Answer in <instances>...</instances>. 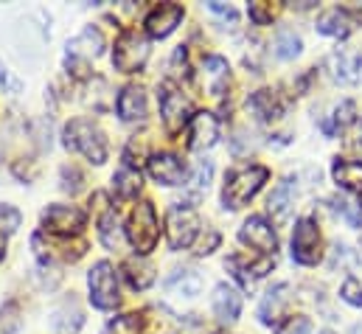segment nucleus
Returning <instances> with one entry per match:
<instances>
[{
	"instance_id": "f257e3e1",
	"label": "nucleus",
	"mask_w": 362,
	"mask_h": 334,
	"mask_svg": "<svg viewBox=\"0 0 362 334\" xmlns=\"http://www.w3.org/2000/svg\"><path fill=\"white\" fill-rule=\"evenodd\" d=\"M267 180H270V168L262 166V163L233 166L225 174V183H222V205L230 208V211L245 208L264 188Z\"/></svg>"
},
{
	"instance_id": "f03ea898",
	"label": "nucleus",
	"mask_w": 362,
	"mask_h": 334,
	"mask_svg": "<svg viewBox=\"0 0 362 334\" xmlns=\"http://www.w3.org/2000/svg\"><path fill=\"white\" fill-rule=\"evenodd\" d=\"M62 138H65L68 149L79 152L85 161H90L93 166H101L110 155L107 135L93 124L90 118H71L62 129Z\"/></svg>"
},
{
	"instance_id": "7ed1b4c3",
	"label": "nucleus",
	"mask_w": 362,
	"mask_h": 334,
	"mask_svg": "<svg viewBox=\"0 0 362 334\" xmlns=\"http://www.w3.org/2000/svg\"><path fill=\"white\" fill-rule=\"evenodd\" d=\"M127 242L132 245L135 255H149V253L158 248V239H160V219H158V211H155V202L149 200H141L129 219H127Z\"/></svg>"
},
{
	"instance_id": "20e7f679",
	"label": "nucleus",
	"mask_w": 362,
	"mask_h": 334,
	"mask_svg": "<svg viewBox=\"0 0 362 334\" xmlns=\"http://www.w3.org/2000/svg\"><path fill=\"white\" fill-rule=\"evenodd\" d=\"M149 40L138 28H124L112 45V68L121 74H138L149 62Z\"/></svg>"
},
{
	"instance_id": "39448f33",
	"label": "nucleus",
	"mask_w": 362,
	"mask_h": 334,
	"mask_svg": "<svg viewBox=\"0 0 362 334\" xmlns=\"http://www.w3.org/2000/svg\"><path fill=\"white\" fill-rule=\"evenodd\" d=\"M88 292H90V304L101 312H112L121 304V284H118V272L115 267L101 258L95 261L88 272Z\"/></svg>"
},
{
	"instance_id": "423d86ee",
	"label": "nucleus",
	"mask_w": 362,
	"mask_h": 334,
	"mask_svg": "<svg viewBox=\"0 0 362 334\" xmlns=\"http://www.w3.org/2000/svg\"><path fill=\"white\" fill-rule=\"evenodd\" d=\"M158 104H160V118L169 135H180L182 127H188V121L194 118V107L188 96H182V90L175 82L158 84Z\"/></svg>"
},
{
	"instance_id": "0eeeda50",
	"label": "nucleus",
	"mask_w": 362,
	"mask_h": 334,
	"mask_svg": "<svg viewBox=\"0 0 362 334\" xmlns=\"http://www.w3.org/2000/svg\"><path fill=\"white\" fill-rule=\"evenodd\" d=\"M42 234L48 236H82L85 225H88V214L79 205H48L40 217Z\"/></svg>"
},
{
	"instance_id": "6e6552de",
	"label": "nucleus",
	"mask_w": 362,
	"mask_h": 334,
	"mask_svg": "<svg viewBox=\"0 0 362 334\" xmlns=\"http://www.w3.org/2000/svg\"><path fill=\"white\" fill-rule=\"evenodd\" d=\"M101 51H104V37H101V31H98L95 25L82 28V31L68 42V59H65L68 74H74V76H85L90 59H98Z\"/></svg>"
},
{
	"instance_id": "1a4fd4ad",
	"label": "nucleus",
	"mask_w": 362,
	"mask_h": 334,
	"mask_svg": "<svg viewBox=\"0 0 362 334\" xmlns=\"http://www.w3.org/2000/svg\"><path fill=\"white\" fill-rule=\"evenodd\" d=\"M166 236L172 250H185L197 245L199 236V217L191 205H172L166 214Z\"/></svg>"
},
{
	"instance_id": "9d476101",
	"label": "nucleus",
	"mask_w": 362,
	"mask_h": 334,
	"mask_svg": "<svg viewBox=\"0 0 362 334\" xmlns=\"http://www.w3.org/2000/svg\"><path fill=\"white\" fill-rule=\"evenodd\" d=\"M323 258V236L312 217H303L295 222L292 231V261L303 267H315Z\"/></svg>"
},
{
	"instance_id": "9b49d317",
	"label": "nucleus",
	"mask_w": 362,
	"mask_h": 334,
	"mask_svg": "<svg viewBox=\"0 0 362 334\" xmlns=\"http://www.w3.org/2000/svg\"><path fill=\"white\" fill-rule=\"evenodd\" d=\"M31 245L37 248L42 264H54V258L59 261H79L88 253V242L82 236H48V234H34Z\"/></svg>"
},
{
	"instance_id": "f8f14e48",
	"label": "nucleus",
	"mask_w": 362,
	"mask_h": 334,
	"mask_svg": "<svg viewBox=\"0 0 362 334\" xmlns=\"http://www.w3.org/2000/svg\"><path fill=\"white\" fill-rule=\"evenodd\" d=\"M239 242L250 250H256L259 255H275L278 250V236H275V228L267 222V217L262 214H253L242 222L239 228Z\"/></svg>"
},
{
	"instance_id": "ddd939ff",
	"label": "nucleus",
	"mask_w": 362,
	"mask_h": 334,
	"mask_svg": "<svg viewBox=\"0 0 362 334\" xmlns=\"http://www.w3.org/2000/svg\"><path fill=\"white\" fill-rule=\"evenodd\" d=\"M146 171H149V177L158 185H169V188L185 185V177H188V168L182 163V158L175 155V152H155V155H149Z\"/></svg>"
},
{
	"instance_id": "4468645a",
	"label": "nucleus",
	"mask_w": 362,
	"mask_h": 334,
	"mask_svg": "<svg viewBox=\"0 0 362 334\" xmlns=\"http://www.w3.org/2000/svg\"><path fill=\"white\" fill-rule=\"evenodd\" d=\"M219 141V118L208 110H197L185 127V144L194 152H205Z\"/></svg>"
},
{
	"instance_id": "2eb2a0df",
	"label": "nucleus",
	"mask_w": 362,
	"mask_h": 334,
	"mask_svg": "<svg viewBox=\"0 0 362 334\" xmlns=\"http://www.w3.org/2000/svg\"><path fill=\"white\" fill-rule=\"evenodd\" d=\"M182 14H185V8H182L180 3H158V6H152V11L144 20L146 37L166 40L169 34L177 31V25L182 23Z\"/></svg>"
},
{
	"instance_id": "dca6fc26",
	"label": "nucleus",
	"mask_w": 362,
	"mask_h": 334,
	"mask_svg": "<svg viewBox=\"0 0 362 334\" xmlns=\"http://www.w3.org/2000/svg\"><path fill=\"white\" fill-rule=\"evenodd\" d=\"M362 14L354 8H346V6H334V8H326L320 17H317V31L326 34V37H337V40H346L349 34H354L360 28Z\"/></svg>"
},
{
	"instance_id": "f3484780",
	"label": "nucleus",
	"mask_w": 362,
	"mask_h": 334,
	"mask_svg": "<svg viewBox=\"0 0 362 334\" xmlns=\"http://www.w3.org/2000/svg\"><path fill=\"white\" fill-rule=\"evenodd\" d=\"M115 107H118L121 121H127V124H141V121H146V115H149L146 90H144L141 84H127V87L118 93Z\"/></svg>"
},
{
	"instance_id": "a211bd4d",
	"label": "nucleus",
	"mask_w": 362,
	"mask_h": 334,
	"mask_svg": "<svg viewBox=\"0 0 362 334\" xmlns=\"http://www.w3.org/2000/svg\"><path fill=\"white\" fill-rule=\"evenodd\" d=\"M225 267L233 272V278L242 287H253L259 278H264L272 270V255H262V258H247V255H230L225 261Z\"/></svg>"
},
{
	"instance_id": "6ab92c4d",
	"label": "nucleus",
	"mask_w": 362,
	"mask_h": 334,
	"mask_svg": "<svg viewBox=\"0 0 362 334\" xmlns=\"http://www.w3.org/2000/svg\"><path fill=\"white\" fill-rule=\"evenodd\" d=\"M211 309L222 323H233L242 315V295L230 284H216L211 295Z\"/></svg>"
},
{
	"instance_id": "aec40b11",
	"label": "nucleus",
	"mask_w": 362,
	"mask_h": 334,
	"mask_svg": "<svg viewBox=\"0 0 362 334\" xmlns=\"http://www.w3.org/2000/svg\"><path fill=\"white\" fill-rule=\"evenodd\" d=\"M121 270H124V278H127V284H129L135 292H144V289H149V287L155 284V278H158V272H155V264H152L146 255H132V258H127Z\"/></svg>"
},
{
	"instance_id": "412c9836",
	"label": "nucleus",
	"mask_w": 362,
	"mask_h": 334,
	"mask_svg": "<svg viewBox=\"0 0 362 334\" xmlns=\"http://www.w3.org/2000/svg\"><path fill=\"white\" fill-rule=\"evenodd\" d=\"M228 82H230L228 59H225V57H216V54L205 57V59H202V84H205V90H208L211 96H222Z\"/></svg>"
},
{
	"instance_id": "4be33fe9",
	"label": "nucleus",
	"mask_w": 362,
	"mask_h": 334,
	"mask_svg": "<svg viewBox=\"0 0 362 334\" xmlns=\"http://www.w3.org/2000/svg\"><path fill=\"white\" fill-rule=\"evenodd\" d=\"M85 323V315L76 304V298H65L54 312H51V326L59 334H76Z\"/></svg>"
},
{
	"instance_id": "5701e85b",
	"label": "nucleus",
	"mask_w": 362,
	"mask_h": 334,
	"mask_svg": "<svg viewBox=\"0 0 362 334\" xmlns=\"http://www.w3.org/2000/svg\"><path fill=\"white\" fill-rule=\"evenodd\" d=\"M332 177L343 191L362 194V161L351 158H334L332 161Z\"/></svg>"
},
{
	"instance_id": "b1692460",
	"label": "nucleus",
	"mask_w": 362,
	"mask_h": 334,
	"mask_svg": "<svg viewBox=\"0 0 362 334\" xmlns=\"http://www.w3.org/2000/svg\"><path fill=\"white\" fill-rule=\"evenodd\" d=\"M211 177H214V163L211 161H199L194 166V171H191V177L185 180V200H182V205H191L194 208V202H199L208 194Z\"/></svg>"
},
{
	"instance_id": "393cba45",
	"label": "nucleus",
	"mask_w": 362,
	"mask_h": 334,
	"mask_svg": "<svg viewBox=\"0 0 362 334\" xmlns=\"http://www.w3.org/2000/svg\"><path fill=\"white\" fill-rule=\"evenodd\" d=\"M247 107H250L253 115H256L259 121H264V124L278 121L281 113H284V104H281V98H278L272 90H256V93L247 98Z\"/></svg>"
},
{
	"instance_id": "a878e982",
	"label": "nucleus",
	"mask_w": 362,
	"mask_h": 334,
	"mask_svg": "<svg viewBox=\"0 0 362 334\" xmlns=\"http://www.w3.org/2000/svg\"><path fill=\"white\" fill-rule=\"evenodd\" d=\"M141 185H144V177H141V171L135 166H127L124 163V166L112 174V191H115L118 200H135L138 191H141Z\"/></svg>"
},
{
	"instance_id": "bb28decb",
	"label": "nucleus",
	"mask_w": 362,
	"mask_h": 334,
	"mask_svg": "<svg viewBox=\"0 0 362 334\" xmlns=\"http://www.w3.org/2000/svg\"><path fill=\"white\" fill-rule=\"evenodd\" d=\"M289 287L286 284H278V287H272L270 292L262 298V306H259V318H262V323H275L278 318H281V312H284V306H286V301H289Z\"/></svg>"
},
{
	"instance_id": "cd10ccee",
	"label": "nucleus",
	"mask_w": 362,
	"mask_h": 334,
	"mask_svg": "<svg viewBox=\"0 0 362 334\" xmlns=\"http://www.w3.org/2000/svg\"><path fill=\"white\" fill-rule=\"evenodd\" d=\"M98 239L107 250H115L121 245V222H118V211L112 205H107L104 214L98 217Z\"/></svg>"
},
{
	"instance_id": "c85d7f7f",
	"label": "nucleus",
	"mask_w": 362,
	"mask_h": 334,
	"mask_svg": "<svg viewBox=\"0 0 362 334\" xmlns=\"http://www.w3.org/2000/svg\"><path fill=\"white\" fill-rule=\"evenodd\" d=\"M169 292L180 295V298H197L199 289H202V278L194 272V270H177L169 281H166Z\"/></svg>"
},
{
	"instance_id": "c756f323",
	"label": "nucleus",
	"mask_w": 362,
	"mask_h": 334,
	"mask_svg": "<svg viewBox=\"0 0 362 334\" xmlns=\"http://www.w3.org/2000/svg\"><path fill=\"white\" fill-rule=\"evenodd\" d=\"M275 57L278 59H284V62H289V59H295V57H300V51H303V42H300V37L292 31V28H281L278 34H275Z\"/></svg>"
},
{
	"instance_id": "7c9ffc66",
	"label": "nucleus",
	"mask_w": 362,
	"mask_h": 334,
	"mask_svg": "<svg viewBox=\"0 0 362 334\" xmlns=\"http://www.w3.org/2000/svg\"><path fill=\"white\" fill-rule=\"evenodd\" d=\"M332 62L337 65L334 76H337L340 82H346V84L360 82V71H362L360 57H354V54H334V57H332Z\"/></svg>"
},
{
	"instance_id": "2f4dec72",
	"label": "nucleus",
	"mask_w": 362,
	"mask_h": 334,
	"mask_svg": "<svg viewBox=\"0 0 362 334\" xmlns=\"http://www.w3.org/2000/svg\"><path fill=\"white\" fill-rule=\"evenodd\" d=\"M144 326H146L144 315L129 312V315H118V318H112V321L104 326V332L101 334H141L144 332Z\"/></svg>"
},
{
	"instance_id": "473e14b6",
	"label": "nucleus",
	"mask_w": 362,
	"mask_h": 334,
	"mask_svg": "<svg viewBox=\"0 0 362 334\" xmlns=\"http://www.w3.org/2000/svg\"><path fill=\"white\" fill-rule=\"evenodd\" d=\"M270 214L275 219H286L289 217V208H292V185H289V180H284V183H278V188L270 194Z\"/></svg>"
},
{
	"instance_id": "72a5a7b5",
	"label": "nucleus",
	"mask_w": 362,
	"mask_h": 334,
	"mask_svg": "<svg viewBox=\"0 0 362 334\" xmlns=\"http://www.w3.org/2000/svg\"><path fill=\"white\" fill-rule=\"evenodd\" d=\"M23 329V312L17 301H6L0 306V334H17Z\"/></svg>"
},
{
	"instance_id": "f704fd0d",
	"label": "nucleus",
	"mask_w": 362,
	"mask_h": 334,
	"mask_svg": "<svg viewBox=\"0 0 362 334\" xmlns=\"http://www.w3.org/2000/svg\"><path fill=\"white\" fill-rule=\"evenodd\" d=\"M247 14L256 25H270L272 20L281 14V6L278 3H270V0H256L247 6Z\"/></svg>"
},
{
	"instance_id": "c9c22d12",
	"label": "nucleus",
	"mask_w": 362,
	"mask_h": 334,
	"mask_svg": "<svg viewBox=\"0 0 362 334\" xmlns=\"http://www.w3.org/2000/svg\"><path fill=\"white\" fill-rule=\"evenodd\" d=\"M275 334H312V321L306 315H286L275 326Z\"/></svg>"
},
{
	"instance_id": "e433bc0d",
	"label": "nucleus",
	"mask_w": 362,
	"mask_h": 334,
	"mask_svg": "<svg viewBox=\"0 0 362 334\" xmlns=\"http://www.w3.org/2000/svg\"><path fill=\"white\" fill-rule=\"evenodd\" d=\"M20 222H23V214L14 208V205H6V202H0V234H14L17 228H20Z\"/></svg>"
},
{
	"instance_id": "4c0bfd02",
	"label": "nucleus",
	"mask_w": 362,
	"mask_h": 334,
	"mask_svg": "<svg viewBox=\"0 0 362 334\" xmlns=\"http://www.w3.org/2000/svg\"><path fill=\"white\" fill-rule=\"evenodd\" d=\"M340 298H343L346 304H351V306L362 309V284L354 278V275H349V278L343 281V287H340Z\"/></svg>"
},
{
	"instance_id": "58836bf2",
	"label": "nucleus",
	"mask_w": 362,
	"mask_h": 334,
	"mask_svg": "<svg viewBox=\"0 0 362 334\" xmlns=\"http://www.w3.org/2000/svg\"><path fill=\"white\" fill-rule=\"evenodd\" d=\"M82 183H85V177H82V171L76 166H62V191H68V194H76L79 188H82Z\"/></svg>"
},
{
	"instance_id": "ea45409f",
	"label": "nucleus",
	"mask_w": 362,
	"mask_h": 334,
	"mask_svg": "<svg viewBox=\"0 0 362 334\" xmlns=\"http://www.w3.org/2000/svg\"><path fill=\"white\" fill-rule=\"evenodd\" d=\"M334 121H337L340 127H351V124L357 121V104H354L351 98H346V101L334 110Z\"/></svg>"
},
{
	"instance_id": "a19ab883",
	"label": "nucleus",
	"mask_w": 362,
	"mask_h": 334,
	"mask_svg": "<svg viewBox=\"0 0 362 334\" xmlns=\"http://www.w3.org/2000/svg\"><path fill=\"white\" fill-rule=\"evenodd\" d=\"M205 234H208V236H202V239L194 245V253H197V255H208V253H214L219 248V239H222V236H219L216 231H211V228H208Z\"/></svg>"
},
{
	"instance_id": "79ce46f5",
	"label": "nucleus",
	"mask_w": 362,
	"mask_h": 334,
	"mask_svg": "<svg viewBox=\"0 0 362 334\" xmlns=\"http://www.w3.org/2000/svg\"><path fill=\"white\" fill-rule=\"evenodd\" d=\"M11 84V79H8V71H6V65L0 62V90H6Z\"/></svg>"
},
{
	"instance_id": "37998d69",
	"label": "nucleus",
	"mask_w": 362,
	"mask_h": 334,
	"mask_svg": "<svg viewBox=\"0 0 362 334\" xmlns=\"http://www.w3.org/2000/svg\"><path fill=\"white\" fill-rule=\"evenodd\" d=\"M6 245H8V236H6V234H0V261L6 258Z\"/></svg>"
},
{
	"instance_id": "c03bdc74",
	"label": "nucleus",
	"mask_w": 362,
	"mask_h": 334,
	"mask_svg": "<svg viewBox=\"0 0 362 334\" xmlns=\"http://www.w3.org/2000/svg\"><path fill=\"white\" fill-rule=\"evenodd\" d=\"M320 334H334V332H329V329H326V332H320Z\"/></svg>"
}]
</instances>
